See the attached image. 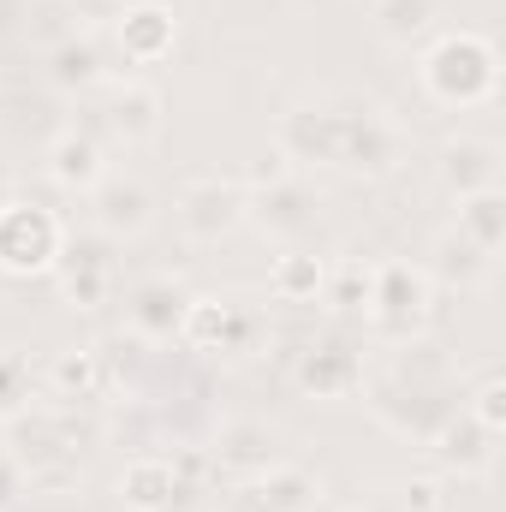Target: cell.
Listing matches in <instances>:
<instances>
[{
    "label": "cell",
    "mask_w": 506,
    "mask_h": 512,
    "mask_svg": "<svg viewBox=\"0 0 506 512\" xmlns=\"http://www.w3.org/2000/svg\"><path fill=\"white\" fill-rule=\"evenodd\" d=\"M54 274H60V298L72 310H102L114 298V256L108 239H66L54 256Z\"/></svg>",
    "instance_id": "5"
},
{
    "label": "cell",
    "mask_w": 506,
    "mask_h": 512,
    "mask_svg": "<svg viewBox=\"0 0 506 512\" xmlns=\"http://www.w3.org/2000/svg\"><path fill=\"white\" fill-rule=\"evenodd\" d=\"M48 387H54V399H102L108 393V376H102L96 346L90 352H60L54 370H48Z\"/></svg>",
    "instance_id": "26"
},
{
    "label": "cell",
    "mask_w": 506,
    "mask_h": 512,
    "mask_svg": "<svg viewBox=\"0 0 506 512\" xmlns=\"http://www.w3.org/2000/svg\"><path fill=\"white\" fill-rule=\"evenodd\" d=\"M227 328H233V298H197L191 292V310L179 322V340L191 352H221L227 346Z\"/></svg>",
    "instance_id": "24"
},
{
    "label": "cell",
    "mask_w": 506,
    "mask_h": 512,
    "mask_svg": "<svg viewBox=\"0 0 506 512\" xmlns=\"http://www.w3.org/2000/svg\"><path fill=\"white\" fill-rule=\"evenodd\" d=\"M346 512H358V507H346Z\"/></svg>",
    "instance_id": "34"
},
{
    "label": "cell",
    "mask_w": 506,
    "mask_h": 512,
    "mask_svg": "<svg viewBox=\"0 0 506 512\" xmlns=\"http://www.w3.org/2000/svg\"><path fill=\"white\" fill-rule=\"evenodd\" d=\"M453 233H465L477 251H501L506 245V197H501V185L495 191H477V197H459V227Z\"/></svg>",
    "instance_id": "21"
},
{
    "label": "cell",
    "mask_w": 506,
    "mask_h": 512,
    "mask_svg": "<svg viewBox=\"0 0 506 512\" xmlns=\"http://www.w3.org/2000/svg\"><path fill=\"white\" fill-rule=\"evenodd\" d=\"M316 209H322V191L304 179V173H268V179H251V197H245V221H256L262 233L274 239H298L316 227Z\"/></svg>",
    "instance_id": "3"
},
{
    "label": "cell",
    "mask_w": 506,
    "mask_h": 512,
    "mask_svg": "<svg viewBox=\"0 0 506 512\" xmlns=\"http://www.w3.org/2000/svg\"><path fill=\"white\" fill-rule=\"evenodd\" d=\"M102 78H108V66H102L96 36H60V42L48 48V84H54V90L78 96V90H96Z\"/></svg>",
    "instance_id": "19"
},
{
    "label": "cell",
    "mask_w": 506,
    "mask_h": 512,
    "mask_svg": "<svg viewBox=\"0 0 506 512\" xmlns=\"http://www.w3.org/2000/svg\"><path fill=\"white\" fill-rule=\"evenodd\" d=\"M423 90L447 108H477L501 90V54L477 30H447L423 54Z\"/></svg>",
    "instance_id": "1"
},
{
    "label": "cell",
    "mask_w": 506,
    "mask_h": 512,
    "mask_svg": "<svg viewBox=\"0 0 506 512\" xmlns=\"http://www.w3.org/2000/svg\"><path fill=\"white\" fill-rule=\"evenodd\" d=\"M102 126L114 131L120 143H155L161 137V90L155 84H114L108 102H102Z\"/></svg>",
    "instance_id": "14"
},
{
    "label": "cell",
    "mask_w": 506,
    "mask_h": 512,
    "mask_svg": "<svg viewBox=\"0 0 506 512\" xmlns=\"http://www.w3.org/2000/svg\"><path fill=\"white\" fill-rule=\"evenodd\" d=\"M120 501L131 512H173L179 507V477H173V459L161 453H143L120 471Z\"/></svg>",
    "instance_id": "18"
},
{
    "label": "cell",
    "mask_w": 506,
    "mask_h": 512,
    "mask_svg": "<svg viewBox=\"0 0 506 512\" xmlns=\"http://www.w3.org/2000/svg\"><path fill=\"white\" fill-rule=\"evenodd\" d=\"M370 286H376V268L346 262V274H340V304H346V310H352V304H364V310H370Z\"/></svg>",
    "instance_id": "30"
},
{
    "label": "cell",
    "mask_w": 506,
    "mask_h": 512,
    "mask_svg": "<svg viewBox=\"0 0 506 512\" xmlns=\"http://www.w3.org/2000/svg\"><path fill=\"white\" fill-rule=\"evenodd\" d=\"M161 6H167V0H161Z\"/></svg>",
    "instance_id": "35"
},
{
    "label": "cell",
    "mask_w": 506,
    "mask_h": 512,
    "mask_svg": "<svg viewBox=\"0 0 506 512\" xmlns=\"http://www.w3.org/2000/svg\"><path fill=\"white\" fill-rule=\"evenodd\" d=\"M209 465L239 477V483H251L268 465H280V435L268 423H256V417H233V423H221V435L209 447Z\"/></svg>",
    "instance_id": "9"
},
{
    "label": "cell",
    "mask_w": 506,
    "mask_h": 512,
    "mask_svg": "<svg viewBox=\"0 0 506 512\" xmlns=\"http://www.w3.org/2000/svg\"><path fill=\"white\" fill-rule=\"evenodd\" d=\"M24 483H30V477H24V465H18L12 453H0V512H6V507H18Z\"/></svg>",
    "instance_id": "32"
},
{
    "label": "cell",
    "mask_w": 506,
    "mask_h": 512,
    "mask_svg": "<svg viewBox=\"0 0 506 512\" xmlns=\"http://www.w3.org/2000/svg\"><path fill=\"white\" fill-rule=\"evenodd\" d=\"M114 36H120V54H126L131 66H155V60L173 54L179 18H173V6H161V0H126Z\"/></svg>",
    "instance_id": "10"
},
{
    "label": "cell",
    "mask_w": 506,
    "mask_h": 512,
    "mask_svg": "<svg viewBox=\"0 0 506 512\" xmlns=\"http://www.w3.org/2000/svg\"><path fill=\"white\" fill-rule=\"evenodd\" d=\"M405 512H447V495L435 477H411L405 483Z\"/></svg>",
    "instance_id": "31"
},
{
    "label": "cell",
    "mask_w": 506,
    "mask_h": 512,
    "mask_svg": "<svg viewBox=\"0 0 506 512\" xmlns=\"http://www.w3.org/2000/svg\"><path fill=\"white\" fill-rule=\"evenodd\" d=\"M435 18H441V0H376V30L399 48H411Z\"/></svg>",
    "instance_id": "27"
},
{
    "label": "cell",
    "mask_w": 506,
    "mask_h": 512,
    "mask_svg": "<svg viewBox=\"0 0 506 512\" xmlns=\"http://www.w3.org/2000/svg\"><path fill=\"white\" fill-rule=\"evenodd\" d=\"M358 382H364V364H358V352H352L346 340H322V346H310V352L298 358V387L316 393V399L352 393Z\"/></svg>",
    "instance_id": "15"
},
{
    "label": "cell",
    "mask_w": 506,
    "mask_h": 512,
    "mask_svg": "<svg viewBox=\"0 0 506 512\" xmlns=\"http://www.w3.org/2000/svg\"><path fill=\"white\" fill-rule=\"evenodd\" d=\"M322 286H328V268H322V256H310V251H286V256H274V268H268V292L280 304H316Z\"/></svg>",
    "instance_id": "20"
},
{
    "label": "cell",
    "mask_w": 506,
    "mask_h": 512,
    "mask_svg": "<svg viewBox=\"0 0 506 512\" xmlns=\"http://www.w3.org/2000/svg\"><path fill=\"white\" fill-rule=\"evenodd\" d=\"M423 310H429V274H417V268H405V262L376 268V286H370V322H376L381 334L411 340V328L423 322Z\"/></svg>",
    "instance_id": "7"
},
{
    "label": "cell",
    "mask_w": 506,
    "mask_h": 512,
    "mask_svg": "<svg viewBox=\"0 0 506 512\" xmlns=\"http://www.w3.org/2000/svg\"><path fill=\"white\" fill-rule=\"evenodd\" d=\"M280 155H292V161H334L340 155V114L334 108H292L280 120Z\"/></svg>",
    "instance_id": "17"
},
{
    "label": "cell",
    "mask_w": 506,
    "mask_h": 512,
    "mask_svg": "<svg viewBox=\"0 0 506 512\" xmlns=\"http://www.w3.org/2000/svg\"><path fill=\"white\" fill-rule=\"evenodd\" d=\"M435 173H441V185L453 197L495 191L501 185V143H489V137H453V143H441Z\"/></svg>",
    "instance_id": "12"
},
{
    "label": "cell",
    "mask_w": 506,
    "mask_h": 512,
    "mask_svg": "<svg viewBox=\"0 0 506 512\" xmlns=\"http://www.w3.org/2000/svg\"><path fill=\"white\" fill-rule=\"evenodd\" d=\"M90 215H96V233H102L108 245H120V239L149 233L155 197H149V185L131 179V173H102V185L90 191Z\"/></svg>",
    "instance_id": "8"
},
{
    "label": "cell",
    "mask_w": 506,
    "mask_h": 512,
    "mask_svg": "<svg viewBox=\"0 0 506 512\" xmlns=\"http://www.w3.org/2000/svg\"><path fill=\"white\" fill-rule=\"evenodd\" d=\"M245 197H251V185L245 179H221V173H209V179H191L185 191H179V233L191 239V245H221L239 221H245Z\"/></svg>",
    "instance_id": "4"
},
{
    "label": "cell",
    "mask_w": 506,
    "mask_h": 512,
    "mask_svg": "<svg viewBox=\"0 0 506 512\" xmlns=\"http://www.w3.org/2000/svg\"><path fill=\"white\" fill-rule=\"evenodd\" d=\"M96 358H102L108 387H137V382H143V370H149V340H143V334H131V328L102 334V340H96Z\"/></svg>",
    "instance_id": "25"
},
{
    "label": "cell",
    "mask_w": 506,
    "mask_h": 512,
    "mask_svg": "<svg viewBox=\"0 0 506 512\" xmlns=\"http://www.w3.org/2000/svg\"><path fill=\"white\" fill-rule=\"evenodd\" d=\"M489 268H495V256L477 251L465 233H441V239H435V256H429V274H435V280H447V286H477Z\"/></svg>",
    "instance_id": "22"
},
{
    "label": "cell",
    "mask_w": 506,
    "mask_h": 512,
    "mask_svg": "<svg viewBox=\"0 0 506 512\" xmlns=\"http://www.w3.org/2000/svg\"><path fill=\"white\" fill-rule=\"evenodd\" d=\"M465 417H477L489 435H501V423H506V387H501V376H489V382L477 387V405H471Z\"/></svg>",
    "instance_id": "29"
},
{
    "label": "cell",
    "mask_w": 506,
    "mask_h": 512,
    "mask_svg": "<svg viewBox=\"0 0 506 512\" xmlns=\"http://www.w3.org/2000/svg\"><path fill=\"white\" fill-rule=\"evenodd\" d=\"M399 131L381 120L376 108H364V114H340V167H352V173H393L399 167Z\"/></svg>",
    "instance_id": "11"
},
{
    "label": "cell",
    "mask_w": 506,
    "mask_h": 512,
    "mask_svg": "<svg viewBox=\"0 0 506 512\" xmlns=\"http://www.w3.org/2000/svg\"><path fill=\"white\" fill-rule=\"evenodd\" d=\"M441 459H447L459 477L489 471V459H495V435H489L477 417H453V423L441 429Z\"/></svg>",
    "instance_id": "23"
},
{
    "label": "cell",
    "mask_w": 506,
    "mask_h": 512,
    "mask_svg": "<svg viewBox=\"0 0 506 512\" xmlns=\"http://www.w3.org/2000/svg\"><path fill=\"white\" fill-rule=\"evenodd\" d=\"M66 245V227L42 203H0V268L6 274H42Z\"/></svg>",
    "instance_id": "2"
},
{
    "label": "cell",
    "mask_w": 506,
    "mask_h": 512,
    "mask_svg": "<svg viewBox=\"0 0 506 512\" xmlns=\"http://www.w3.org/2000/svg\"><path fill=\"white\" fill-rule=\"evenodd\" d=\"M30 405V370H24V358L18 352H6L0 346V423L6 417H18Z\"/></svg>",
    "instance_id": "28"
},
{
    "label": "cell",
    "mask_w": 506,
    "mask_h": 512,
    "mask_svg": "<svg viewBox=\"0 0 506 512\" xmlns=\"http://www.w3.org/2000/svg\"><path fill=\"white\" fill-rule=\"evenodd\" d=\"M78 6H90V12H108V6H126V0H78Z\"/></svg>",
    "instance_id": "33"
},
{
    "label": "cell",
    "mask_w": 506,
    "mask_h": 512,
    "mask_svg": "<svg viewBox=\"0 0 506 512\" xmlns=\"http://www.w3.org/2000/svg\"><path fill=\"white\" fill-rule=\"evenodd\" d=\"M185 310H191V292H185V280H173V274H143V280H131V292H126V322H131V334H143L149 346H161V340H179V322H185Z\"/></svg>",
    "instance_id": "6"
},
{
    "label": "cell",
    "mask_w": 506,
    "mask_h": 512,
    "mask_svg": "<svg viewBox=\"0 0 506 512\" xmlns=\"http://www.w3.org/2000/svg\"><path fill=\"white\" fill-rule=\"evenodd\" d=\"M322 507V483L304 465H268L239 489V512H316Z\"/></svg>",
    "instance_id": "13"
},
{
    "label": "cell",
    "mask_w": 506,
    "mask_h": 512,
    "mask_svg": "<svg viewBox=\"0 0 506 512\" xmlns=\"http://www.w3.org/2000/svg\"><path fill=\"white\" fill-rule=\"evenodd\" d=\"M102 173H108V167H102V143L84 137L78 126L60 131V137L48 143V179H54L60 191H84V197H90V191L102 185Z\"/></svg>",
    "instance_id": "16"
}]
</instances>
